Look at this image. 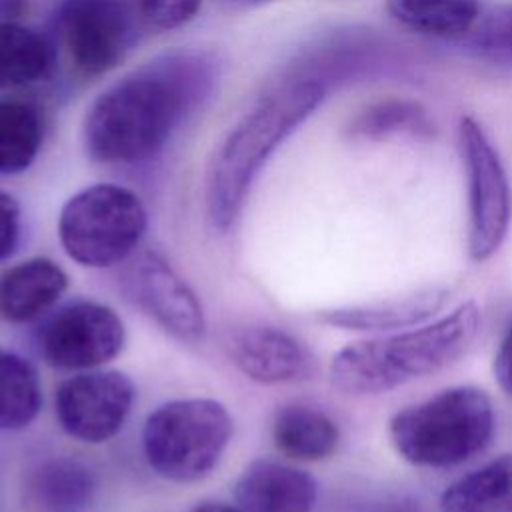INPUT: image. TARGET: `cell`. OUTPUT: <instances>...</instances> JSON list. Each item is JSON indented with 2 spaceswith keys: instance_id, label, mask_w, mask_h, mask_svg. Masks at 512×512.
Returning a JSON list of instances; mask_svg holds the SVG:
<instances>
[{
  "instance_id": "6da1fadb",
  "label": "cell",
  "mask_w": 512,
  "mask_h": 512,
  "mask_svg": "<svg viewBox=\"0 0 512 512\" xmlns=\"http://www.w3.org/2000/svg\"><path fill=\"white\" fill-rule=\"evenodd\" d=\"M212 84L206 60L170 54L110 84L86 110L82 144L100 164L156 156Z\"/></svg>"
},
{
  "instance_id": "7a4b0ae2",
  "label": "cell",
  "mask_w": 512,
  "mask_h": 512,
  "mask_svg": "<svg viewBox=\"0 0 512 512\" xmlns=\"http://www.w3.org/2000/svg\"><path fill=\"white\" fill-rule=\"evenodd\" d=\"M324 98L326 82L318 74L286 72L236 120L206 174V212L216 230L226 232L236 224L266 160Z\"/></svg>"
},
{
  "instance_id": "3957f363",
  "label": "cell",
  "mask_w": 512,
  "mask_h": 512,
  "mask_svg": "<svg viewBox=\"0 0 512 512\" xmlns=\"http://www.w3.org/2000/svg\"><path fill=\"white\" fill-rule=\"evenodd\" d=\"M478 330V304L462 302L428 324L350 342L332 356L330 382L350 396L390 392L452 366L468 352Z\"/></svg>"
},
{
  "instance_id": "277c9868",
  "label": "cell",
  "mask_w": 512,
  "mask_h": 512,
  "mask_svg": "<svg viewBox=\"0 0 512 512\" xmlns=\"http://www.w3.org/2000/svg\"><path fill=\"white\" fill-rule=\"evenodd\" d=\"M494 426V406L484 390L452 386L398 410L390 418L388 434L408 464L452 468L484 452Z\"/></svg>"
},
{
  "instance_id": "5b68a950",
  "label": "cell",
  "mask_w": 512,
  "mask_h": 512,
  "mask_svg": "<svg viewBox=\"0 0 512 512\" xmlns=\"http://www.w3.org/2000/svg\"><path fill=\"white\" fill-rule=\"evenodd\" d=\"M234 432L228 408L214 398H176L156 406L142 428L148 466L164 480H204L222 460Z\"/></svg>"
},
{
  "instance_id": "8992f818",
  "label": "cell",
  "mask_w": 512,
  "mask_h": 512,
  "mask_svg": "<svg viewBox=\"0 0 512 512\" xmlns=\"http://www.w3.org/2000/svg\"><path fill=\"white\" fill-rule=\"evenodd\" d=\"M146 226L148 214L134 190L98 182L66 200L58 216V240L76 264L110 268L136 252Z\"/></svg>"
},
{
  "instance_id": "52a82bcc",
  "label": "cell",
  "mask_w": 512,
  "mask_h": 512,
  "mask_svg": "<svg viewBox=\"0 0 512 512\" xmlns=\"http://www.w3.org/2000/svg\"><path fill=\"white\" fill-rule=\"evenodd\" d=\"M458 148L468 178V252L474 262H486L506 240L512 190L498 150L470 116L460 118Z\"/></svg>"
},
{
  "instance_id": "ba28073f",
  "label": "cell",
  "mask_w": 512,
  "mask_h": 512,
  "mask_svg": "<svg viewBox=\"0 0 512 512\" xmlns=\"http://www.w3.org/2000/svg\"><path fill=\"white\" fill-rule=\"evenodd\" d=\"M34 340L50 368L80 372L114 360L124 348L126 328L108 304L78 298L40 318Z\"/></svg>"
},
{
  "instance_id": "9c48e42d",
  "label": "cell",
  "mask_w": 512,
  "mask_h": 512,
  "mask_svg": "<svg viewBox=\"0 0 512 512\" xmlns=\"http://www.w3.org/2000/svg\"><path fill=\"white\" fill-rule=\"evenodd\" d=\"M120 288L128 302L154 320L172 338L198 344L206 334V316L192 286L154 252H134L122 262Z\"/></svg>"
},
{
  "instance_id": "30bf717a",
  "label": "cell",
  "mask_w": 512,
  "mask_h": 512,
  "mask_svg": "<svg viewBox=\"0 0 512 512\" xmlns=\"http://www.w3.org/2000/svg\"><path fill=\"white\" fill-rule=\"evenodd\" d=\"M136 400L132 378L120 370L92 368L64 378L54 392L60 428L84 444H104L126 424Z\"/></svg>"
},
{
  "instance_id": "8fae6325",
  "label": "cell",
  "mask_w": 512,
  "mask_h": 512,
  "mask_svg": "<svg viewBox=\"0 0 512 512\" xmlns=\"http://www.w3.org/2000/svg\"><path fill=\"white\" fill-rule=\"evenodd\" d=\"M54 24L72 68L84 78L114 70L132 44L130 12L122 0H62Z\"/></svg>"
},
{
  "instance_id": "7c38bea8",
  "label": "cell",
  "mask_w": 512,
  "mask_h": 512,
  "mask_svg": "<svg viewBox=\"0 0 512 512\" xmlns=\"http://www.w3.org/2000/svg\"><path fill=\"white\" fill-rule=\"evenodd\" d=\"M226 348L230 362L258 384H290L314 374V356L308 346L278 326H244L228 338Z\"/></svg>"
},
{
  "instance_id": "4fadbf2b",
  "label": "cell",
  "mask_w": 512,
  "mask_h": 512,
  "mask_svg": "<svg viewBox=\"0 0 512 512\" xmlns=\"http://www.w3.org/2000/svg\"><path fill=\"white\" fill-rule=\"evenodd\" d=\"M232 492L236 504L246 512H312L318 484L292 464L256 458L244 466Z\"/></svg>"
},
{
  "instance_id": "5bb4252c",
  "label": "cell",
  "mask_w": 512,
  "mask_h": 512,
  "mask_svg": "<svg viewBox=\"0 0 512 512\" xmlns=\"http://www.w3.org/2000/svg\"><path fill=\"white\" fill-rule=\"evenodd\" d=\"M448 296L446 286L434 284L396 298L320 310L318 320L350 332H396L424 324L444 308Z\"/></svg>"
},
{
  "instance_id": "9a60e30c",
  "label": "cell",
  "mask_w": 512,
  "mask_h": 512,
  "mask_svg": "<svg viewBox=\"0 0 512 512\" xmlns=\"http://www.w3.org/2000/svg\"><path fill=\"white\" fill-rule=\"evenodd\" d=\"M68 288L66 270L46 256H32L0 274V318L28 324L58 306Z\"/></svg>"
},
{
  "instance_id": "2e32d148",
  "label": "cell",
  "mask_w": 512,
  "mask_h": 512,
  "mask_svg": "<svg viewBox=\"0 0 512 512\" xmlns=\"http://www.w3.org/2000/svg\"><path fill=\"white\" fill-rule=\"evenodd\" d=\"M94 496V476L72 458L40 462L24 482V500L32 512H82Z\"/></svg>"
},
{
  "instance_id": "e0dca14e",
  "label": "cell",
  "mask_w": 512,
  "mask_h": 512,
  "mask_svg": "<svg viewBox=\"0 0 512 512\" xmlns=\"http://www.w3.org/2000/svg\"><path fill=\"white\" fill-rule=\"evenodd\" d=\"M272 442L290 460L320 462L336 452L340 430L324 410L294 402L274 414Z\"/></svg>"
},
{
  "instance_id": "ac0fdd59",
  "label": "cell",
  "mask_w": 512,
  "mask_h": 512,
  "mask_svg": "<svg viewBox=\"0 0 512 512\" xmlns=\"http://www.w3.org/2000/svg\"><path fill=\"white\" fill-rule=\"evenodd\" d=\"M440 512H512V454H502L454 480Z\"/></svg>"
},
{
  "instance_id": "d6986e66",
  "label": "cell",
  "mask_w": 512,
  "mask_h": 512,
  "mask_svg": "<svg viewBox=\"0 0 512 512\" xmlns=\"http://www.w3.org/2000/svg\"><path fill=\"white\" fill-rule=\"evenodd\" d=\"M52 42L16 22H0V92L42 82L54 70Z\"/></svg>"
},
{
  "instance_id": "ffe728a7",
  "label": "cell",
  "mask_w": 512,
  "mask_h": 512,
  "mask_svg": "<svg viewBox=\"0 0 512 512\" xmlns=\"http://www.w3.org/2000/svg\"><path fill=\"white\" fill-rule=\"evenodd\" d=\"M386 10L404 28L434 38H466L482 14L478 0H386Z\"/></svg>"
},
{
  "instance_id": "44dd1931",
  "label": "cell",
  "mask_w": 512,
  "mask_h": 512,
  "mask_svg": "<svg viewBox=\"0 0 512 512\" xmlns=\"http://www.w3.org/2000/svg\"><path fill=\"white\" fill-rule=\"evenodd\" d=\"M42 410V382L22 354L0 346V430L28 428Z\"/></svg>"
},
{
  "instance_id": "7402d4cb",
  "label": "cell",
  "mask_w": 512,
  "mask_h": 512,
  "mask_svg": "<svg viewBox=\"0 0 512 512\" xmlns=\"http://www.w3.org/2000/svg\"><path fill=\"white\" fill-rule=\"evenodd\" d=\"M42 140L40 108L22 98H0V174H20L30 168Z\"/></svg>"
},
{
  "instance_id": "603a6c76",
  "label": "cell",
  "mask_w": 512,
  "mask_h": 512,
  "mask_svg": "<svg viewBox=\"0 0 512 512\" xmlns=\"http://www.w3.org/2000/svg\"><path fill=\"white\" fill-rule=\"evenodd\" d=\"M468 44L482 60L512 66V6H500L480 14L468 34Z\"/></svg>"
},
{
  "instance_id": "cb8c5ba5",
  "label": "cell",
  "mask_w": 512,
  "mask_h": 512,
  "mask_svg": "<svg viewBox=\"0 0 512 512\" xmlns=\"http://www.w3.org/2000/svg\"><path fill=\"white\" fill-rule=\"evenodd\" d=\"M420 124H424V114L414 104L392 102L366 110V114L356 120L354 130L364 136H374L376 132H392L398 128Z\"/></svg>"
},
{
  "instance_id": "d4e9b609",
  "label": "cell",
  "mask_w": 512,
  "mask_h": 512,
  "mask_svg": "<svg viewBox=\"0 0 512 512\" xmlns=\"http://www.w3.org/2000/svg\"><path fill=\"white\" fill-rule=\"evenodd\" d=\"M202 0H134V8L144 24L154 30H174L190 22Z\"/></svg>"
},
{
  "instance_id": "484cf974",
  "label": "cell",
  "mask_w": 512,
  "mask_h": 512,
  "mask_svg": "<svg viewBox=\"0 0 512 512\" xmlns=\"http://www.w3.org/2000/svg\"><path fill=\"white\" fill-rule=\"evenodd\" d=\"M22 232L20 204L16 198L0 190V262L8 260L18 248Z\"/></svg>"
},
{
  "instance_id": "4316f807",
  "label": "cell",
  "mask_w": 512,
  "mask_h": 512,
  "mask_svg": "<svg viewBox=\"0 0 512 512\" xmlns=\"http://www.w3.org/2000/svg\"><path fill=\"white\" fill-rule=\"evenodd\" d=\"M492 372L502 392L512 396V316L498 342V350L492 360Z\"/></svg>"
},
{
  "instance_id": "83f0119b",
  "label": "cell",
  "mask_w": 512,
  "mask_h": 512,
  "mask_svg": "<svg viewBox=\"0 0 512 512\" xmlns=\"http://www.w3.org/2000/svg\"><path fill=\"white\" fill-rule=\"evenodd\" d=\"M190 512H246L238 504H226V502H200Z\"/></svg>"
}]
</instances>
